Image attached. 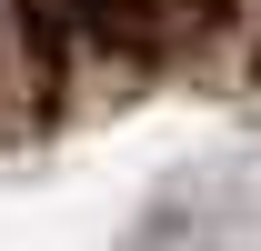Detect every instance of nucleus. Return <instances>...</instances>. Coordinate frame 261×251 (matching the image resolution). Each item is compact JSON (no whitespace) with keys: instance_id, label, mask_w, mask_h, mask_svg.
Returning <instances> with one entry per match:
<instances>
[{"instance_id":"1","label":"nucleus","mask_w":261,"mask_h":251,"mask_svg":"<svg viewBox=\"0 0 261 251\" xmlns=\"http://www.w3.org/2000/svg\"><path fill=\"white\" fill-rule=\"evenodd\" d=\"M171 10H201V0H171Z\"/></svg>"}]
</instances>
